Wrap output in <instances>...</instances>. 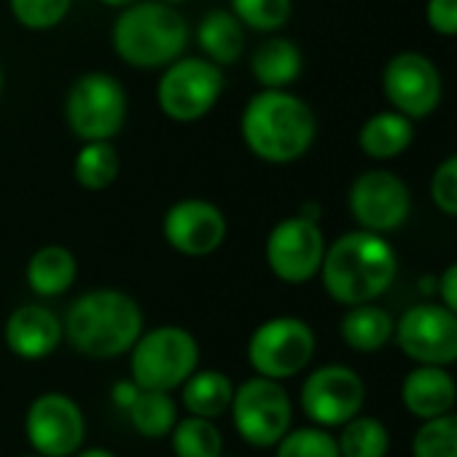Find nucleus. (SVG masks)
I'll return each instance as SVG.
<instances>
[{
    "mask_svg": "<svg viewBox=\"0 0 457 457\" xmlns=\"http://www.w3.org/2000/svg\"><path fill=\"white\" fill-rule=\"evenodd\" d=\"M318 278L342 307L374 304L398 278V253L385 237L353 228L326 248Z\"/></svg>",
    "mask_w": 457,
    "mask_h": 457,
    "instance_id": "obj_1",
    "label": "nucleus"
},
{
    "mask_svg": "<svg viewBox=\"0 0 457 457\" xmlns=\"http://www.w3.org/2000/svg\"><path fill=\"white\" fill-rule=\"evenodd\" d=\"M240 135L248 151L267 164L299 162L318 137L315 111L288 89L256 92L243 116Z\"/></svg>",
    "mask_w": 457,
    "mask_h": 457,
    "instance_id": "obj_2",
    "label": "nucleus"
},
{
    "mask_svg": "<svg viewBox=\"0 0 457 457\" xmlns=\"http://www.w3.org/2000/svg\"><path fill=\"white\" fill-rule=\"evenodd\" d=\"M65 339L87 358L105 361L127 355L140 334L145 318L140 304L116 288H95L81 294L62 318Z\"/></svg>",
    "mask_w": 457,
    "mask_h": 457,
    "instance_id": "obj_3",
    "label": "nucleus"
},
{
    "mask_svg": "<svg viewBox=\"0 0 457 457\" xmlns=\"http://www.w3.org/2000/svg\"><path fill=\"white\" fill-rule=\"evenodd\" d=\"M111 44L119 60L132 68H167L186 52L188 22L175 6L162 0H137L113 20Z\"/></svg>",
    "mask_w": 457,
    "mask_h": 457,
    "instance_id": "obj_4",
    "label": "nucleus"
},
{
    "mask_svg": "<svg viewBox=\"0 0 457 457\" xmlns=\"http://www.w3.org/2000/svg\"><path fill=\"white\" fill-rule=\"evenodd\" d=\"M199 369V342L183 326H154L129 350V379L140 390L172 393Z\"/></svg>",
    "mask_w": 457,
    "mask_h": 457,
    "instance_id": "obj_5",
    "label": "nucleus"
},
{
    "mask_svg": "<svg viewBox=\"0 0 457 457\" xmlns=\"http://www.w3.org/2000/svg\"><path fill=\"white\" fill-rule=\"evenodd\" d=\"M127 92L116 76L89 71L65 95V121L84 143H111L127 121Z\"/></svg>",
    "mask_w": 457,
    "mask_h": 457,
    "instance_id": "obj_6",
    "label": "nucleus"
},
{
    "mask_svg": "<svg viewBox=\"0 0 457 457\" xmlns=\"http://www.w3.org/2000/svg\"><path fill=\"white\" fill-rule=\"evenodd\" d=\"M318 337L312 326L294 315H278L259 323L248 339V363L256 377L286 382L299 377L315 358Z\"/></svg>",
    "mask_w": 457,
    "mask_h": 457,
    "instance_id": "obj_7",
    "label": "nucleus"
},
{
    "mask_svg": "<svg viewBox=\"0 0 457 457\" xmlns=\"http://www.w3.org/2000/svg\"><path fill=\"white\" fill-rule=\"evenodd\" d=\"M228 414L245 444L256 449H275L294 425V401L283 382L253 374L235 387Z\"/></svg>",
    "mask_w": 457,
    "mask_h": 457,
    "instance_id": "obj_8",
    "label": "nucleus"
},
{
    "mask_svg": "<svg viewBox=\"0 0 457 457\" xmlns=\"http://www.w3.org/2000/svg\"><path fill=\"white\" fill-rule=\"evenodd\" d=\"M223 95V71L204 57H180L164 68L156 84L162 113L178 124L204 119Z\"/></svg>",
    "mask_w": 457,
    "mask_h": 457,
    "instance_id": "obj_9",
    "label": "nucleus"
},
{
    "mask_svg": "<svg viewBox=\"0 0 457 457\" xmlns=\"http://www.w3.org/2000/svg\"><path fill=\"white\" fill-rule=\"evenodd\" d=\"M326 235L318 220L304 215H288L278 220L264 243V259L270 272L286 286H304L320 275L326 259Z\"/></svg>",
    "mask_w": 457,
    "mask_h": 457,
    "instance_id": "obj_10",
    "label": "nucleus"
},
{
    "mask_svg": "<svg viewBox=\"0 0 457 457\" xmlns=\"http://www.w3.org/2000/svg\"><path fill=\"white\" fill-rule=\"evenodd\" d=\"M366 382L345 363H326L307 374L299 390V406L315 428L331 430L347 425L363 411Z\"/></svg>",
    "mask_w": 457,
    "mask_h": 457,
    "instance_id": "obj_11",
    "label": "nucleus"
},
{
    "mask_svg": "<svg viewBox=\"0 0 457 457\" xmlns=\"http://www.w3.org/2000/svg\"><path fill=\"white\" fill-rule=\"evenodd\" d=\"M347 210L358 228L371 235H390L411 215V191L390 170H366L361 172L347 191Z\"/></svg>",
    "mask_w": 457,
    "mask_h": 457,
    "instance_id": "obj_12",
    "label": "nucleus"
},
{
    "mask_svg": "<svg viewBox=\"0 0 457 457\" xmlns=\"http://www.w3.org/2000/svg\"><path fill=\"white\" fill-rule=\"evenodd\" d=\"M393 342L417 366H452L457 363V315L438 302L411 304L395 320Z\"/></svg>",
    "mask_w": 457,
    "mask_h": 457,
    "instance_id": "obj_13",
    "label": "nucleus"
},
{
    "mask_svg": "<svg viewBox=\"0 0 457 457\" xmlns=\"http://www.w3.org/2000/svg\"><path fill=\"white\" fill-rule=\"evenodd\" d=\"M25 438L38 457H73L84 449L87 417L71 395L41 393L25 411Z\"/></svg>",
    "mask_w": 457,
    "mask_h": 457,
    "instance_id": "obj_14",
    "label": "nucleus"
},
{
    "mask_svg": "<svg viewBox=\"0 0 457 457\" xmlns=\"http://www.w3.org/2000/svg\"><path fill=\"white\" fill-rule=\"evenodd\" d=\"M382 92L395 113L417 121L441 105L444 81L436 62L422 52H398L382 71Z\"/></svg>",
    "mask_w": 457,
    "mask_h": 457,
    "instance_id": "obj_15",
    "label": "nucleus"
},
{
    "mask_svg": "<svg viewBox=\"0 0 457 457\" xmlns=\"http://www.w3.org/2000/svg\"><path fill=\"white\" fill-rule=\"evenodd\" d=\"M162 235L175 253L188 259H204L226 243L228 223L215 202L202 196H186L167 207Z\"/></svg>",
    "mask_w": 457,
    "mask_h": 457,
    "instance_id": "obj_16",
    "label": "nucleus"
},
{
    "mask_svg": "<svg viewBox=\"0 0 457 457\" xmlns=\"http://www.w3.org/2000/svg\"><path fill=\"white\" fill-rule=\"evenodd\" d=\"M65 339L62 318L46 304H20L4 326L6 347L22 361H44Z\"/></svg>",
    "mask_w": 457,
    "mask_h": 457,
    "instance_id": "obj_17",
    "label": "nucleus"
},
{
    "mask_svg": "<svg viewBox=\"0 0 457 457\" xmlns=\"http://www.w3.org/2000/svg\"><path fill=\"white\" fill-rule=\"evenodd\" d=\"M401 403L420 422L444 417V414L454 411L457 382L449 369L414 366L401 382Z\"/></svg>",
    "mask_w": 457,
    "mask_h": 457,
    "instance_id": "obj_18",
    "label": "nucleus"
},
{
    "mask_svg": "<svg viewBox=\"0 0 457 457\" xmlns=\"http://www.w3.org/2000/svg\"><path fill=\"white\" fill-rule=\"evenodd\" d=\"M76 278H79V262H76L73 251H68L65 245L38 248L25 267L28 288L38 299H57V296L68 294L73 288Z\"/></svg>",
    "mask_w": 457,
    "mask_h": 457,
    "instance_id": "obj_19",
    "label": "nucleus"
},
{
    "mask_svg": "<svg viewBox=\"0 0 457 457\" xmlns=\"http://www.w3.org/2000/svg\"><path fill=\"white\" fill-rule=\"evenodd\" d=\"M339 334L353 353L371 355L393 342L395 320L379 304H358V307H347V312L342 315Z\"/></svg>",
    "mask_w": 457,
    "mask_h": 457,
    "instance_id": "obj_20",
    "label": "nucleus"
},
{
    "mask_svg": "<svg viewBox=\"0 0 457 457\" xmlns=\"http://www.w3.org/2000/svg\"><path fill=\"white\" fill-rule=\"evenodd\" d=\"M235 387L237 385L232 382V377L218 369H196L180 387V403L188 417H202L215 422L220 414H228Z\"/></svg>",
    "mask_w": 457,
    "mask_h": 457,
    "instance_id": "obj_21",
    "label": "nucleus"
},
{
    "mask_svg": "<svg viewBox=\"0 0 457 457\" xmlns=\"http://www.w3.org/2000/svg\"><path fill=\"white\" fill-rule=\"evenodd\" d=\"M304 68L299 46L283 36L262 41L251 57V73L262 89H288Z\"/></svg>",
    "mask_w": 457,
    "mask_h": 457,
    "instance_id": "obj_22",
    "label": "nucleus"
},
{
    "mask_svg": "<svg viewBox=\"0 0 457 457\" xmlns=\"http://www.w3.org/2000/svg\"><path fill=\"white\" fill-rule=\"evenodd\" d=\"M414 143V121L395 111H379L369 116L358 132L361 151L374 162H390L409 151Z\"/></svg>",
    "mask_w": 457,
    "mask_h": 457,
    "instance_id": "obj_23",
    "label": "nucleus"
},
{
    "mask_svg": "<svg viewBox=\"0 0 457 457\" xmlns=\"http://www.w3.org/2000/svg\"><path fill=\"white\" fill-rule=\"evenodd\" d=\"M196 44L202 49V57L212 65H235L245 49V28L232 12L212 9L196 25Z\"/></svg>",
    "mask_w": 457,
    "mask_h": 457,
    "instance_id": "obj_24",
    "label": "nucleus"
},
{
    "mask_svg": "<svg viewBox=\"0 0 457 457\" xmlns=\"http://www.w3.org/2000/svg\"><path fill=\"white\" fill-rule=\"evenodd\" d=\"M127 414L132 428L143 438H170L175 422L180 420L172 393H154V390H140V395L127 409Z\"/></svg>",
    "mask_w": 457,
    "mask_h": 457,
    "instance_id": "obj_25",
    "label": "nucleus"
},
{
    "mask_svg": "<svg viewBox=\"0 0 457 457\" xmlns=\"http://www.w3.org/2000/svg\"><path fill=\"white\" fill-rule=\"evenodd\" d=\"M121 172V159L113 143H84L73 159L76 183L87 191H105L116 183Z\"/></svg>",
    "mask_w": 457,
    "mask_h": 457,
    "instance_id": "obj_26",
    "label": "nucleus"
},
{
    "mask_svg": "<svg viewBox=\"0 0 457 457\" xmlns=\"http://www.w3.org/2000/svg\"><path fill=\"white\" fill-rule=\"evenodd\" d=\"M337 446L342 457H387L390 433L382 420L371 414H358L339 428Z\"/></svg>",
    "mask_w": 457,
    "mask_h": 457,
    "instance_id": "obj_27",
    "label": "nucleus"
},
{
    "mask_svg": "<svg viewBox=\"0 0 457 457\" xmlns=\"http://www.w3.org/2000/svg\"><path fill=\"white\" fill-rule=\"evenodd\" d=\"M175 457H223V436L212 420L180 417L170 433Z\"/></svg>",
    "mask_w": 457,
    "mask_h": 457,
    "instance_id": "obj_28",
    "label": "nucleus"
},
{
    "mask_svg": "<svg viewBox=\"0 0 457 457\" xmlns=\"http://www.w3.org/2000/svg\"><path fill=\"white\" fill-rule=\"evenodd\" d=\"M411 457H457V411L422 422L411 438Z\"/></svg>",
    "mask_w": 457,
    "mask_h": 457,
    "instance_id": "obj_29",
    "label": "nucleus"
},
{
    "mask_svg": "<svg viewBox=\"0 0 457 457\" xmlns=\"http://www.w3.org/2000/svg\"><path fill=\"white\" fill-rule=\"evenodd\" d=\"M294 12L291 0H232V14L243 28L259 33H278L288 25Z\"/></svg>",
    "mask_w": 457,
    "mask_h": 457,
    "instance_id": "obj_30",
    "label": "nucleus"
},
{
    "mask_svg": "<svg viewBox=\"0 0 457 457\" xmlns=\"http://www.w3.org/2000/svg\"><path fill=\"white\" fill-rule=\"evenodd\" d=\"M275 457H342L331 430L307 425L291 428L275 446Z\"/></svg>",
    "mask_w": 457,
    "mask_h": 457,
    "instance_id": "obj_31",
    "label": "nucleus"
},
{
    "mask_svg": "<svg viewBox=\"0 0 457 457\" xmlns=\"http://www.w3.org/2000/svg\"><path fill=\"white\" fill-rule=\"evenodd\" d=\"M73 6V0H9L14 20L28 30L57 28Z\"/></svg>",
    "mask_w": 457,
    "mask_h": 457,
    "instance_id": "obj_32",
    "label": "nucleus"
},
{
    "mask_svg": "<svg viewBox=\"0 0 457 457\" xmlns=\"http://www.w3.org/2000/svg\"><path fill=\"white\" fill-rule=\"evenodd\" d=\"M430 199L444 215L457 218V154L446 156L433 170V175H430Z\"/></svg>",
    "mask_w": 457,
    "mask_h": 457,
    "instance_id": "obj_33",
    "label": "nucleus"
},
{
    "mask_svg": "<svg viewBox=\"0 0 457 457\" xmlns=\"http://www.w3.org/2000/svg\"><path fill=\"white\" fill-rule=\"evenodd\" d=\"M425 20L438 36H457V0H428Z\"/></svg>",
    "mask_w": 457,
    "mask_h": 457,
    "instance_id": "obj_34",
    "label": "nucleus"
},
{
    "mask_svg": "<svg viewBox=\"0 0 457 457\" xmlns=\"http://www.w3.org/2000/svg\"><path fill=\"white\" fill-rule=\"evenodd\" d=\"M436 296H438L441 307H446L452 315H457V262H452L436 278Z\"/></svg>",
    "mask_w": 457,
    "mask_h": 457,
    "instance_id": "obj_35",
    "label": "nucleus"
},
{
    "mask_svg": "<svg viewBox=\"0 0 457 457\" xmlns=\"http://www.w3.org/2000/svg\"><path fill=\"white\" fill-rule=\"evenodd\" d=\"M140 395V387L132 382V379H121V382H116L113 385V390H111V398H113V403L119 406V409H129L132 403H135V398Z\"/></svg>",
    "mask_w": 457,
    "mask_h": 457,
    "instance_id": "obj_36",
    "label": "nucleus"
},
{
    "mask_svg": "<svg viewBox=\"0 0 457 457\" xmlns=\"http://www.w3.org/2000/svg\"><path fill=\"white\" fill-rule=\"evenodd\" d=\"M73 457H116V452H111V449H105V446H84V449H79Z\"/></svg>",
    "mask_w": 457,
    "mask_h": 457,
    "instance_id": "obj_37",
    "label": "nucleus"
},
{
    "mask_svg": "<svg viewBox=\"0 0 457 457\" xmlns=\"http://www.w3.org/2000/svg\"><path fill=\"white\" fill-rule=\"evenodd\" d=\"M100 4H105V6H111V9H129L132 4H137V0H100Z\"/></svg>",
    "mask_w": 457,
    "mask_h": 457,
    "instance_id": "obj_38",
    "label": "nucleus"
},
{
    "mask_svg": "<svg viewBox=\"0 0 457 457\" xmlns=\"http://www.w3.org/2000/svg\"><path fill=\"white\" fill-rule=\"evenodd\" d=\"M4 84H6V79H4V65H0V95H4Z\"/></svg>",
    "mask_w": 457,
    "mask_h": 457,
    "instance_id": "obj_39",
    "label": "nucleus"
},
{
    "mask_svg": "<svg viewBox=\"0 0 457 457\" xmlns=\"http://www.w3.org/2000/svg\"><path fill=\"white\" fill-rule=\"evenodd\" d=\"M162 4H167V6H178V4H183V0H162Z\"/></svg>",
    "mask_w": 457,
    "mask_h": 457,
    "instance_id": "obj_40",
    "label": "nucleus"
},
{
    "mask_svg": "<svg viewBox=\"0 0 457 457\" xmlns=\"http://www.w3.org/2000/svg\"><path fill=\"white\" fill-rule=\"evenodd\" d=\"M25 457H38V454H25Z\"/></svg>",
    "mask_w": 457,
    "mask_h": 457,
    "instance_id": "obj_41",
    "label": "nucleus"
}]
</instances>
